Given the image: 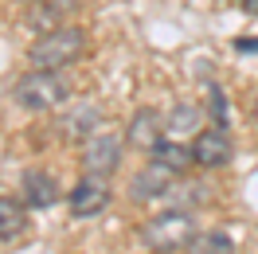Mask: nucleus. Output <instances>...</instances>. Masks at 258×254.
<instances>
[{"instance_id":"f257e3e1","label":"nucleus","mask_w":258,"mask_h":254,"mask_svg":"<svg viewBox=\"0 0 258 254\" xmlns=\"http://www.w3.org/2000/svg\"><path fill=\"white\" fill-rule=\"evenodd\" d=\"M82 51H86V32L79 24H55L28 47V63L39 71H67L82 59Z\"/></svg>"},{"instance_id":"f03ea898","label":"nucleus","mask_w":258,"mask_h":254,"mask_svg":"<svg viewBox=\"0 0 258 254\" xmlns=\"http://www.w3.org/2000/svg\"><path fill=\"white\" fill-rule=\"evenodd\" d=\"M12 98H16L24 110L32 113H47V110H59L67 98H71V86H67V75L63 71H24L12 86Z\"/></svg>"},{"instance_id":"7ed1b4c3","label":"nucleus","mask_w":258,"mask_h":254,"mask_svg":"<svg viewBox=\"0 0 258 254\" xmlns=\"http://www.w3.org/2000/svg\"><path fill=\"white\" fill-rule=\"evenodd\" d=\"M196 238V219L192 211H157L153 219L141 223V242H145L149 250L157 254H176V250H188V242Z\"/></svg>"},{"instance_id":"20e7f679","label":"nucleus","mask_w":258,"mask_h":254,"mask_svg":"<svg viewBox=\"0 0 258 254\" xmlns=\"http://www.w3.org/2000/svg\"><path fill=\"white\" fill-rule=\"evenodd\" d=\"M121 157H125V141L113 137V133H102V129L94 137H86L79 149L82 172H94V176H113L121 168Z\"/></svg>"},{"instance_id":"39448f33","label":"nucleus","mask_w":258,"mask_h":254,"mask_svg":"<svg viewBox=\"0 0 258 254\" xmlns=\"http://www.w3.org/2000/svg\"><path fill=\"white\" fill-rule=\"evenodd\" d=\"M67 207L75 219H94L110 207V176H94V172H82L79 184L71 188L67 196Z\"/></svg>"},{"instance_id":"423d86ee","label":"nucleus","mask_w":258,"mask_h":254,"mask_svg":"<svg viewBox=\"0 0 258 254\" xmlns=\"http://www.w3.org/2000/svg\"><path fill=\"white\" fill-rule=\"evenodd\" d=\"M192 157H196L200 168H227L231 157H235V145H231L227 125H215V121H211L208 129H200L192 137Z\"/></svg>"},{"instance_id":"0eeeda50","label":"nucleus","mask_w":258,"mask_h":254,"mask_svg":"<svg viewBox=\"0 0 258 254\" xmlns=\"http://www.w3.org/2000/svg\"><path fill=\"white\" fill-rule=\"evenodd\" d=\"M164 137H168L164 117H161V110H153V106H141L125 125V141H129V149H137V153H153Z\"/></svg>"},{"instance_id":"6e6552de","label":"nucleus","mask_w":258,"mask_h":254,"mask_svg":"<svg viewBox=\"0 0 258 254\" xmlns=\"http://www.w3.org/2000/svg\"><path fill=\"white\" fill-rule=\"evenodd\" d=\"M20 188H24V204L32 207V211H47L63 200V188H59V180L43 168H28V172L20 176Z\"/></svg>"},{"instance_id":"1a4fd4ad","label":"nucleus","mask_w":258,"mask_h":254,"mask_svg":"<svg viewBox=\"0 0 258 254\" xmlns=\"http://www.w3.org/2000/svg\"><path fill=\"white\" fill-rule=\"evenodd\" d=\"M172 184H176V172H168L164 164L149 160L141 172H133V180H129V196H133V200H141V204H149V200L168 196V192H172Z\"/></svg>"},{"instance_id":"9d476101","label":"nucleus","mask_w":258,"mask_h":254,"mask_svg":"<svg viewBox=\"0 0 258 254\" xmlns=\"http://www.w3.org/2000/svg\"><path fill=\"white\" fill-rule=\"evenodd\" d=\"M98 125H102V110H98L94 102H79V106H71L63 113L59 133H63L67 141H86V137L98 133Z\"/></svg>"},{"instance_id":"9b49d317","label":"nucleus","mask_w":258,"mask_h":254,"mask_svg":"<svg viewBox=\"0 0 258 254\" xmlns=\"http://www.w3.org/2000/svg\"><path fill=\"white\" fill-rule=\"evenodd\" d=\"M28 215L32 207L16 200V196H0V242H12L28 231Z\"/></svg>"},{"instance_id":"f8f14e48","label":"nucleus","mask_w":258,"mask_h":254,"mask_svg":"<svg viewBox=\"0 0 258 254\" xmlns=\"http://www.w3.org/2000/svg\"><path fill=\"white\" fill-rule=\"evenodd\" d=\"M149 160H157V164H164L168 172H176V176H184L188 168L196 164V157H192V149L180 141V137H164L153 153H149Z\"/></svg>"},{"instance_id":"ddd939ff","label":"nucleus","mask_w":258,"mask_h":254,"mask_svg":"<svg viewBox=\"0 0 258 254\" xmlns=\"http://www.w3.org/2000/svg\"><path fill=\"white\" fill-rule=\"evenodd\" d=\"M200 121H204L200 106L180 102V106H172V113L164 117V129H168V137H192V133H200Z\"/></svg>"},{"instance_id":"4468645a","label":"nucleus","mask_w":258,"mask_h":254,"mask_svg":"<svg viewBox=\"0 0 258 254\" xmlns=\"http://www.w3.org/2000/svg\"><path fill=\"white\" fill-rule=\"evenodd\" d=\"M188 254H235V242L223 231H196V238L188 242Z\"/></svg>"},{"instance_id":"2eb2a0df","label":"nucleus","mask_w":258,"mask_h":254,"mask_svg":"<svg viewBox=\"0 0 258 254\" xmlns=\"http://www.w3.org/2000/svg\"><path fill=\"white\" fill-rule=\"evenodd\" d=\"M208 113L215 125H227V94L219 86H208Z\"/></svg>"},{"instance_id":"dca6fc26","label":"nucleus","mask_w":258,"mask_h":254,"mask_svg":"<svg viewBox=\"0 0 258 254\" xmlns=\"http://www.w3.org/2000/svg\"><path fill=\"white\" fill-rule=\"evenodd\" d=\"M82 4H86V0H43V8H47L51 16H67V12H75Z\"/></svg>"},{"instance_id":"f3484780","label":"nucleus","mask_w":258,"mask_h":254,"mask_svg":"<svg viewBox=\"0 0 258 254\" xmlns=\"http://www.w3.org/2000/svg\"><path fill=\"white\" fill-rule=\"evenodd\" d=\"M239 8L246 12V16H258V0H239Z\"/></svg>"},{"instance_id":"a211bd4d","label":"nucleus","mask_w":258,"mask_h":254,"mask_svg":"<svg viewBox=\"0 0 258 254\" xmlns=\"http://www.w3.org/2000/svg\"><path fill=\"white\" fill-rule=\"evenodd\" d=\"M235 47H239V51H258V39H239Z\"/></svg>"},{"instance_id":"6ab92c4d","label":"nucleus","mask_w":258,"mask_h":254,"mask_svg":"<svg viewBox=\"0 0 258 254\" xmlns=\"http://www.w3.org/2000/svg\"><path fill=\"white\" fill-rule=\"evenodd\" d=\"M254 117H258V102H254Z\"/></svg>"}]
</instances>
